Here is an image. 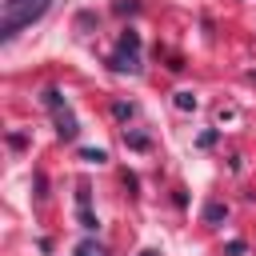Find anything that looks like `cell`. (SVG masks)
<instances>
[{"instance_id": "cell-1", "label": "cell", "mask_w": 256, "mask_h": 256, "mask_svg": "<svg viewBox=\"0 0 256 256\" xmlns=\"http://www.w3.org/2000/svg\"><path fill=\"white\" fill-rule=\"evenodd\" d=\"M52 0H4V16H0V36L12 40L20 28H28L32 20H40L48 12Z\"/></svg>"}, {"instance_id": "cell-2", "label": "cell", "mask_w": 256, "mask_h": 256, "mask_svg": "<svg viewBox=\"0 0 256 256\" xmlns=\"http://www.w3.org/2000/svg\"><path fill=\"white\" fill-rule=\"evenodd\" d=\"M112 68L116 72H140V36L136 32L120 36V48L112 52Z\"/></svg>"}, {"instance_id": "cell-3", "label": "cell", "mask_w": 256, "mask_h": 256, "mask_svg": "<svg viewBox=\"0 0 256 256\" xmlns=\"http://www.w3.org/2000/svg\"><path fill=\"white\" fill-rule=\"evenodd\" d=\"M44 100H48V108H52V116H56V132H60V140H76L80 124H76V116L60 104V92H44Z\"/></svg>"}, {"instance_id": "cell-4", "label": "cell", "mask_w": 256, "mask_h": 256, "mask_svg": "<svg viewBox=\"0 0 256 256\" xmlns=\"http://www.w3.org/2000/svg\"><path fill=\"white\" fill-rule=\"evenodd\" d=\"M76 204H80V220H84V228H96V220H92V212H88V188L80 184V192H76Z\"/></svg>"}, {"instance_id": "cell-5", "label": "cell", "mask_w": 256, "mask_h": 256, "mask_svg": "<svg viewBox=\"0 0 256 256\" xmlns=\"http://www.w3.org/2000/svg\"><path fill=\"white\" fill-rule=\"evenodd\" d=\"M72 256H108V248H100L96 240H84V244H76Z\"/></svg>"}, {"instance_id": "cell-6", "label": "cell", "mask_w": 256, "mask_h": 256, "mask_svg": "<svg viewBox=\"0 0 256 256\" xmlns=\"http://www.w3.org/2000/svg\"><path fill=\"white\" fill-rule=\"evenodd\" d=\"M176 104H180V108H196V96H192V92H180Z\"/></svg>"}, {"instance_id": "cell-7", "label": "cell", "mask_w": 256, "mask_h": 256, "mask_svg": "<svg viewBox=\"0 0 256 256\" xmlns=\"http://www.w3.org/2000/svg\"><path fill=\"white\" fill-rule=\"evenodd\" d=\"M84 160H92V164H104V160H108V156H104V152H100V148H88V152H84Z\"/></svg>"}, {"instance_id": "cell-8", "label": "cell", "mask_w": 256, "mask_h": 256, "mask_svg": "<svg viewBox=\"0 0 256 256\" xmlns=\"http://www.w3.org/2000/svg\"><path fill=\"white\" fill-rule=\"evenodd\" d=\"M204 216H208V220H220V216H224V208H220V204H208V208H204Z\"/></svg>"}, {"instance_id": "cell-9", "label": "cell", "mask_w": 256, "mask_h": 256, "mask_svg": "<svg viewBox=\"0 0 256 256\" xmlns=\"http://www.w3.org/2000/svg\"><path fill=\"white\" fill-rule=\"evenodd\" d=\"M140 256H160V252H152V248H144V252H140Z\"/></svg>"}]
</instances>
